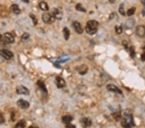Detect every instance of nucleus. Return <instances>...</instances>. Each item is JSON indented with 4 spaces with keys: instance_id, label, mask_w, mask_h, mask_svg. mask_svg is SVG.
<instances>
[{
    "instance_id": "8",
    "label": "nucleus",
    "mask_w": 145,
    "mask_h": 128,
    "mask_svg": "<svg viewBox=\"0 0 145 128\" xmlns=\"http://www.w3.org/2000/svg\"><path fill=\"white\" fill-rule=\"evenodd\" d=\"M106 88L108 91L112 92H114V93H117L119 94H122V91H121V89L118 88L115 85H113V84H109L108 85Z\"/></svg>"
},
{
    "instance_id": "18",
    "label": "nucleus",
    "mask_w": 145,
    "mask_h": 128,
    "mask_svg": "<svg viewBox=\"0 0 145 128\" xmlns=\"http://www.w3.org/2000/svg\"><path fill=\"white\" fill-rule=\"evenodd\" d=\"M63 35L65 40H68L70 36V31L67 27H65L63 29Z\"/></svg>"
},
{
    "instance_id": "23",
    "label": "nucleus",
    "mask_w": 145,
    "mask_h": 128,
    "mask_svg": "<svg viewBox=\"0 0 145 128\" xmlns=\"http://www.w3.org/2000/svg\"><path fill=\"white\" fill-rule=\"evenodd\" d=\"M119 12L122 16H125V10H124V3H121L120 5L119 8Z\"/></svg>"
},
{
    "instance_id": "21",
    "label": "nucleus",
    "mask_w": 145,
    "mask_h": 128,
    "mask_svg": "<svg viewBox=\"0 0 145 128\" xmlns=\"http://www.w3.org/2000/svg\"><path fill=\"white\" fill-rule=\"evenodd\" d=\"M121 126L123 127L124 128H132V126H131L130 124H129L128 122L126 121V120L125 118H123L121 121Z\"/></svg>"
},
{
    "instance_id": "28",
    "label": "nucleus",
    "mask_w": 145,
    "mask_h": 128,
    "mask_svg": "<svg viewBox=\"0 0 145 128\" xmlns=\"http://www.w3.org/2000/svg\"><path fill=\"white\" fill-rule=\"evenodd\" d=\"M29 37H30V34H29V33L25 32L22 35L21 38H22V40H27L29 39Z\"/></svg>"
},
{
    "instance_id": "24",
    "label": "nucleus",
    "mask_w": 145,
    "mask_h": 128,
    "mask_svg": "<svg viewBox=\"0 0 145 128\" xmlns=\"http://www.w3.org/2000/svg\"><path fill=\"white\" fill-rule=\"evenodd\" d=\"M135 10H136L135 7H131V9H129V10L128 11V12H127V14H128V16H132V15H133L135 12Z\"/></svg>"
},
{
    "instance_id": "22",
    "label": "nucleus",
    "mask_w": 145,
    "mask_h": 128,
    "mask_svg": "<svg viewBox=\"0 0 145 128\" xmlns=\"http://www.w3.org/2000/svg\"><path fill=\"white\" fill-rule=\"evenodd\" d=\"M75 9L76 10L78 11H80V12H86V9L84 8L82 6V5L81 3H78L75 7Z\"/></svg>"
},
{
    "instance_id": "6",
    "label": "nucleus",
    "mask_w": 145,
    "mask_h": 128,
    "mask_svg": "<svg viewBox=\"0 0 145 128\" xmlns=\"http://www.w3.org/2000/svg\"><path fill=\"white\" fill-rule=\"evenodd\" d=\"M17 104L20 108L24 109L29 108V106H30L29 102L25 100H23V99H19V100L17 102Z\"/></svg>"
},
{
    "instance_id": "36",
    "label": "nucleus",
    "mask_w": 145,
    "mask_h": 128,
    "mask_svg": "<svg viewBox=\"0 0 145 128\" xmlns=\"http://www.w3.org/2000/svg\"><path fill=\"white\" fill-rule=\"evenodd\" d=\"M29 128H39V127L36 126H34V125H32L30 126L29 127Z\"/></svg>"
},
{
    "instance_id": "38",
    "label": "nucleus",
    "mask_w": 145,
    "mask_h": 128,
    "mask_svg": "<svg viewBox=\"0 0 145 128\" xmlns=\"http://www.w3.org/2000/svg\"><path fill=\"white\" fill-rule=\"evenodd\" d=\"M115 1L116 0H109V1L111 3H115Z\"/></svg>"
},
{
    "instance_id": "32",
    "label": "nucleus",
    "mask_w": 145,
    "mask_h": 128,
    "mask_svg": "<svg viewBox=\"0 0 145 128\" xmlns=\"http://www.w3.org/2000/svg\"><path fill=\"white\" fill-rule=\"evenodd\" d=\"M66 128H75V126L74 125L70 124V123L69 124H67V126H66Z\"/></svg>"
},
{
    "instance_id": "19",
    "label": "nucleus",
    "mask_w": 145,
    "mask_h": 128,
    "mask_svg": "<svg viewBox=\"0 0 145 128\" xmlns=\"http://www.w3.org/2000/svg\"><path fill=\"white\" fill-rule=\"evenodd\" d=\"M80 69H79V73H80L81 75H85L86 73L87 72V70H88V67L87 66L85 65H83L79 67Z\"/></svg>"
},
{
    "instance_id": "13",
    "label": "nucleus",
    "mask_w": 145,
    "mask_h": 128,
    "mask_svg": "<svg viewBox=\"0 0 145 128\" xmlns=\"http://www.w3.org/2000/svg\"><path fill=\"white\" fill-rule=\"evenodd\" d=\"M10 10L14 14H20L21 11L19 8V6L16 5V4H13L10 7Z\"/></svg>"
},
{
    "instance_id": "33",
    "label": "nucleus",
    "mask_w": 145,
    "mask_h": 128,
    "mask_svg": "<svg viewBox=\"0 0 145 128\" xmlns=\"http://www.w3.org/2000/svg\"><path fill=\"white\" fill-rule=\"evenodd\" d=\"M123 45H124V47H125V48H126V50L128 48V43H127V42L126 41H123Z\"/></svg>"
},
{
    "instance_id": "15",
    "label": "nucleus",
    "mask_w": 145,
    "mask_h": 128,
    "mask_svg": "<svg viewBox=\"0 0 145 128\" xmlns=\"http://www.w3.org/2000/svg\"><path fill=\"white\" fill-rule=\"evenodd\" d=\"M27 124V122L25 120H21L15 124V128H25Z\"/></svg>"
},
{
    "instance_id": "35",
    "label": "nucleus",
    "mask_w": 145,
    "mask_h": 128,
    "mask_svg": "<svg viewBox=\"0 0 145 128\" xmlns=\"http://www.w3.org/2000/svg\"><path fill=\"white\" fill-rule=\"evenodd\" d=\"M4 39L3 38V36H2V35L0 34V44H1V43H2V42H3V40Z\"/></svg>"
},
{
    "instance_id": "20",
    "label": "nucleus",
    "mask_w": 145,
    "mask_h": 128,
    "mask_svg": "<svg viewBox=\"0 0 145 128\" xmlns=\"http://www.w3.org/2000/svg\"><path fill=\"white\" fill-rule=\"evenodd\" d=\"M134 20L133 19H130V20H128L126 21V24H125V26H126V29H131V28L133 27V25H134Z\"/></svg>"
},
{
    "instance_id": "10",
    "label": "nucleus",
    "mask_w": 145,
    "mask_h": 128,
    "mask_svg": "<svg viewBox=\"0 0 145 128\" xmlns=\"http://www.w3.org/2000/svg\"><path fill=\"white\" fill-rule=\"evenodd\" d=\"M3 39L4 40H5V42H6L7 43H12L14 42V36H12V35L9 32L5 33V34H4Z\"/></svg>"
},
{
    "instance_id": "14",
    "label": "nucleus",
    "mask_w": 145,
    "mask_h": 128,
    "mask_svg": "<svg viewBox=\"0 0 145 128\" xmlns=\"http://www.w3.org/2000/svg\"><path fill=\"white\" fill-rule=\"evenodd\" d=\"M62 122L65 124H69L70 122L72 121L73 120V118L72 116H70V115H65V116H63V117L61 118Z\"/></svg>"
},
{
    "instance_id": "2",
    "label": "nucleus",
    "mask_w": 145,
    "mask_h": 128,
    "mask_svg": "<svg viewBox=\"0 0 145 128\" xmlns=\"http://www.w3.org/2000/svg\"><path fill=\"white\" fill-rule=\"evenodd\" d=\"M42 19L45 23H52L54 22L56 18L54 17L53 15L52 16L48 13H45V14H43Z\"/></svg>"
},
{
    "instance_id": "17",
    "label": "nucleus",
    "mask_w": 145,
    "mask_h": 128,
    "mask_svg": "<svg viewBox=\"0 0 145 128\" xmlns=\"http://www.w3.org/2000/svg\"><path fill=\"white\" fill-rule=\"evenodd\" d=\"M39 7L42 11H46L48 10V5H47L46 3H45V2L44 1L41 2V3L39 4Z\"/></svg>"
},
{
    "instance_id": "5",
    "label": "nucleus",
    "mask_w": 145,
    "mask_h": 128,
    "mask_svg": "<svg viewBox=\"0 0 145 128\" xmlns=\"http://www.w3.org/2000/svg\"><path fill=\"white\" fill-rule=\"evenodd\" d=\"M135 33L139 37L145 36V27L144 25H138L135 29Z\"/></svg>"
},
{
    "instance_id": "16",
    "label": "nucleus",
    "mask_w": 145,
    "mask_h": 128,
    "mask_svg": "<svg viewBox=\"0 0 145 128\" xmlns=\"http://www.w3.org/2000/svg\"><path fill=\"white\" fill-rule=\"evenodd\" d=\"M37 84H38V86L39 87V88L41 89V90L43 91L44 93H47V89H46V86L44 85V83L43 81H42L41 80H39V81H38Z\"/></svg>"
},
{
    "instance_id": "39",
    "label": "nucleus",
    "mask_w": 145,
    "mask_h": 128,
    "mask_svg": "<svg viewBox=\"0 0 145 128\" xmlns=\"http://www.w3.org/2000/svg\"><path fill=\"white\" fill-rule=\"evenodd\" d=\"M143 3H144V5H145V1H144Z\"/></svg>"
},
{
    "instance_id": "27",
    "label": "nucleus",
    "mask_w": 145,
    "mask_h": 128,
    "mask_svg": "<svg viewBox=\"0 0 145 128\" xmlns=\"http://www.w3.org/2000/svg\"><path fill=\"white\" fill-rule=\"evenodd\" d=\"M69 60H70V59H69V58L65 56V57H63V58H61L58 59V60H57V62L58 63L65 62H67V61Z\"/></svg>"
},
{
    "instance_id": "31",
    "label": "nucleus",
    "mask_w": 145,
    "mask_h": 128,
    "mask_svg": "<svg viewBox=\"0 0 145 128\" xmlns=\"http://www.w3.org/2000/svg\"><path fill=\"white\" fill-rule=\"evenodd\" d=\"M5 118H4V116L3 115L2 113L0 112V124H3V123L5 122Z\"/></svg>"
},
{
    "instance_id": "26",
    "label": "nucleus",
    "mask_w": 145,
    "mask_h": 128,
    "mask_svg": "<svg viewBox=\"0 0 145 128\" xmlns=\"http://www.w3.org/2000/svg\"><path fill=\"white\" fill-rule=\"evenodd\" d=\"M30 16L31 19H32L34 25H36L37 23H38V19H37V18H36V16L33 14H30Z\"/></svg>"
},
{
    "instance_id": "37",
    "label": "nucleus",
    "mask_w": 145,
    "mask_h": 128,
    "mask_svg": "<svg viewBox=\"0 0 145 128\" xmlns=\"http://www.w3.org/2000/svg\"><path fill=\"white\" fill-rule=\"evenodd\" d=\"M21 1L25 3H29V0H21Z\"/></svg>"
},
{
    "instance_id": "25",
    "label": "nucleus",
    "mask_w": 145,
    "mask_h": 128,
    "mask_svg": "<svg viewBox=\"0 0 145 128\" xmlns=\"http://www.w3.org/2000/svg\"><path fill=\"white\" fill-rule=\"evenodd\" d=\"M130 56H131L132 58H133L135 57V49H134V48H133V46H131V47H130Z\"/></svg>"
},
{
    "instance_id": "34",
    "label": "nucleus",
    "mask_w": 145,
    "mask_h": 128,
    "mask_svg": "<svg viewBox=\"0 0 145 128\" xmlns=\"http://www.w3.org/2000/svg\"><path fill=\"white\" fill-rule=\"evenodd\" d=\"M141 60L143 61V62L145 61V52H144L143 54H142V55H141Z\"/></svg>"
},
{
    "instance_id": "7",
    "label": "nucleus",
    "mask_w": 145,
    "mask_h": 128,
    "mask_svg": "<svg viewBox=\"0 0 145 128\" xmlns=\"http://www.w3.org/2000/svg\"><path fill=\"white\" fill-rule=\"evenodd\" d=\"M73 26L74 27L75 32L79 34H81L83 32V29L81 25L80 24V23L77 22V21H74L73 23Z\"/></svg>"
},
{
    "instance_id": "11",
    "label": "nucleus",
    "mask_w": 145,
    "mask_h": 128,
    "mask_svg": "<svg viewBox=\"0 0 145 128\" xmlns=\"http://www.w3.org/2000/svg\"><path fill=\"white\" fill-rule=\"evenodd\" d=\"M56 81H57V87L58 88H62L63 87L65 86V81L63 78L60 76H57L56 77Z\"/></svg>"
},
{
    "instance_id": "1",
    "label": "nucleus",
    "mask_w": 145,
    "mask_h": 128,
    "mask_svg": "<svg viewBox=\"0 0 145 128\" xmlns=\"http://www.w3.org/2000/svg\"><path fill=\"white\" fill-rule=\"evenodd\" d=\"M99 23L96 20H90L87 22L86 31L90 35L95 34L97 31Z\"/></svg>"
},
{
    "instance_id": "12",
    "label": "nucleus",
    "mask_w": 145,
    "mask_h": 128,
    "mask_svg": "<svg viewBox=\"0 0 145 128\" xmlns=\"http://www.w3.org/2000/svg\"><path fill=\"white\" fill-rule=\"evenodd\" d=\"M52 15L56 19H61L62 17V13L60 12V11L58 9H53L52 10Z\"/></svg>"
},
{
    "instance_id": "9",
    "label": "nucleus",
    "mask_w": 145,
    "mask_h": 128,
    "mask_svg": "<svg viewBox=\"0 0 145 128\" xmlns=\"http://www.w3.org/2000/svg\"><path fill=\"white\" fill-rule=\"evenodd\" d=\"M81 124L82 125L83 128H87V127L90 126L92 125V121L90 118H83L81 120Z\"/></svg>"
},
{
    "instance_id": "30",
    "label": "nucleus",
    "mask_w": 145,
    "mask_h": 128,
    "mask_svg": "<svg viewBox=\"0 0 145 128\" xmlns=\"http://www.w3.org/2000/svg\"><path fill=\"white\" fill-rule=\"evenodd\" d=\"M113 115H114V116H114V118L117 121H118V120L121 118V115H120V114H119V113L116 112V113H114V114H113Z\"/></svg>"
},
{
    "instance_id": "29",
    "label": "nucleus",
    "mask_w": 145,
    "mask_h": 128,
    "mask_svg": "<svg viewBox=\"0 0 145 128\" xmlns=\"http://www.w3.org/2000/svg\"><path fill=\"white\" fill-rule=\"evenodd\" d=\"M122 31H123V29H122V28H121V27H118V26L116 27V32L117 34H121Z\"/></svg>"
},
{
    "instance_id": "4",
    "label": "nucleus",
    "mask_w": 145,
    "mask_h": 128,
    "mask_svg": "<svg viewBox=\"0 0 145 128\" xmlns=\"http://www.w3.org/2000/svg\"><path fill=\"white\" fill-rule=\"evenodd\" d=\"M16 92L17 94L19 95H29V91L26 87L23 85H19L16 88Z\"/></svg>"
},
{
    "instance_id": "3",
    "label": "nucleus",
    "mask_w": 145,
    "mask_h": 128,
    "mask_svg": "<svg viewBox=\"0 0 145 128\" xmlns=\"http://www.w3.org/2000/svg\"><path fill=\"white\" fill-rule=\"evenodd\" d=\"M0 56H1L2 57L4 58L6 60H10L11 58L13 57V53L11 51L8 50H0Z\"/></svg>"
}]
</instances>
